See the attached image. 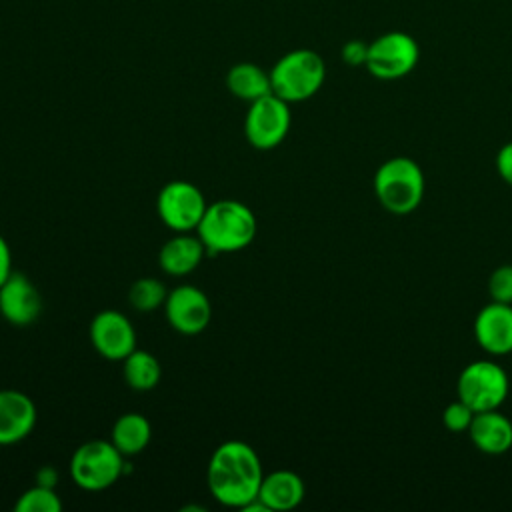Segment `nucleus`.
Instances as JSON below:
<instances>
[{"label":"nucleus","instance_id":"obj_1","mask_svg":"<svg viewBox=\"0 0 512 512\" xmlns=\"http://www.w3.org/2000/svg\"><path fill=\"white\" fill-rule=\"evenodd\" d=\"M262 478L260 456L248 442L226 440L216 446L208 460V490L222 506L244 510L258 498Z\"/></svg>","mask_w":512,"mask_h":512},{"label":"nucleus","instance_id":"obj_2","mask_svg":"<svg viewBox=\"0 0 512 512\" xmlns=\"http://www.w3.org/2000/svg\"><path fill=\"white\" fill-rule=\"evenodd\" d=\"M196 232L208 256L238 252L252 244L256 236V216L244 202L218 200L206 206Z\"/></svg>","mask_w":512,"mask_h":512},{"label":"nucleus","instance_id":"obj_3","mask_svg":"<svg viewBox=\"0 0 512 512\" xmlns=\"http://www.w3.org/2000/svg\"><path fill=\"white\" fill-rule=\"evenodd\" d=\"M374 194L382 208L392 214L414 212L424 198L422 168L408 156L388 158L374 174Z\"/></svg>","mask_w":512,"mask_h":512},{"label":"nucleus","instance_id":"obj_4","mask_svg":"<svg viewBox=\"0 0 512 512\" xmlns=\"http://www.w3.org/2000/svg\"><path fill=\"white\" fill-rule=\"evenodd\" d=\"M324 78L326 64L322 56L308 48L284 54L270 70L272 92L288 104L312 98L322 88Z\"/></svg>","mask_w":512,"mask_h":512},{"label":"nucleus","instance_id":"obj_5","mask_svg":"<svg viewBox=\"0 0 512 512\" xmlns=\"http://www.w3.org/2000/svg\"><path fill=\"white\" fill-rule=\"evenodd\" d=\"M124 454L110 440H88L70 458V476L86 492H100L116 484L128 470Z\"/></svg>","mask_w":512,"mask_h":512},{"label":"nucleus","instance_id":"obj_6","mask_svg":"<svg viewBox=\"0 0 512 512\" xmlns=\"http://www.w3.org/2000/svg\"><path fill=\"white\" fill-rule=\"evenodd\" d=\"M420 60V46L414 36L390 30L368 42L366 70L378 80H398L408 76Z\"/></svg>","mask_w":512,"mask_h":512},{"label":"nucleus","instance_id":"obj_7","mask_svg":"<svg viewBox=\"0 0 512 512\" xmlns=\"http://www.w3.org/2000/svg\"><path fill=\"white\" fill-rule=\"evenodd\" d=\"M508 374L492 360L470 362L458 376V400L468 404L474 412L498 410L508 396Z\"/></svg>","mask_w":512,"mask_h":512},{"label":"nucleus","instance_id":"obj_8","mask_svg":"<svg viewBox=\"0 0 512 512\" xmlns=\"http://www.w3.org/2000/svg\"><path fill=\"white\" fill-rule=\"evenodd\" d=\"M290 122V104L270 92L250 102L244 118V134L256 150H272L284 142Z\"/></svg>","mask_w":512,"mask_h":512},{"label":"nucleus","instance_id":"obj_9","mask_svg":"<svg viewBox=\"0 0 512 512\" xmlns=\"http://www.w3.org/2000/svg\"><path fill=\"white\" fill-rule=\"evenodd\" d=\"M206 198L202 190L186 180H172L164 184L156 198V210L166 228L174 232L196 230L204 212Z\"/></svg>","mask_w":512,"mask_h":512},{"label":"nucleus","instance_id":"obj_10","mask_svg":"<svg viewBox=\"0 0 512 512\" xmlns=\"http://www.w3.org/2000/svg\"><path fill=\"white\" fill-rule=\"evenodd\" d=\"M164 314L168 324L186 336L206 330L212 318V306L208 296L192 284H180L168 292L164 302Z\"/></svg>","mask_w":512,"mask_h":512},{"label":"nucleus","instance_id":"obj_11","mask_svg":"<svg viewBox=\"0 0 512 512\" xmlns=\"http://www.w3.org/2000/svg\"><path fill=\"white\" fill-rule=\"evenodd\" d=\"M90 342L94 350L110 360L120 362L136 348V330L118 310H102L90 322Z\"/></svg>","mask_w":512,"mask_h":512},{"label":"nucleus","instance_id":"obj_12","mask_svg":"<svg viewBox=\"0 0 512 512\" xmlns=\"http://www.w3.org/2000/svg\"><path fill=\"white\" fill-rule=\"evenodd\" d=\"M42 314V296L36 284L24 274H12L0 286V316L12 326H30Z\"/></svg>","mask_w":512,"mask_h":512},{"label":"nucleus","instance_id":"obj_13","mask_svg":"<svg viewBox=\"0 0 512 512\" xmlns=\"http://www.w3.org/2000/svg\"><path fill=\"white\" fill-rule=\"evenodd\" d=\"M474 336L488 354L504 356L512 352V304L490 302L474 320Z\"/></svg>","mask_w":512,"mask_h":512},{"label":"nucleus","instance_id":"obj_14","mask_svg":"<svg viewBox=\"0 0 512 512\" xmlns=\"http://www.w3.org/2000/svg\"><path fill=\"white\" fill-rule=\"evenodd\" d=\"M36 404L20 390H0V446L18 444L34 430Z\"/></svg>","mask_w":512,"mask_h":512},{"label":"nucleus","instance_id":"obj_15","mask_svg":"<svg viewBox=\"0 0 512 512\" xmlns=\"http://www.w3.org/2000/svg\"><path fill=\"white\" fill-rule=\"evenodd\" d=\"M468 434L472 444L490 456L504 454L512 448V422L498 410L476 412Z\"/></svg>","mask_w":512,"mask_h":512},{"label":"nucleus","instance_id":"obj_16","mask_svg":"<svg viewBox=\"0 0 512 512\" xmlns=\"http://www.w3.org/2000/svg\"><path fill=\"white\" fill-rule=\"evenodd\" d=\"M304 482L292 470H274L264 474L258 490V500L268 512H284L296 508L304 500Z\"/></svg>","mask_w":512,"mask_h":512},{"label":"nucleus","instance_id":"obj_17","mask_svg":"<svg viewBox=\"0 0 512 512\" xmlns=\"http://www.w3.org/2000/svg\"><path fill=\"white\" fill-rule=\"evenodd\" d=\"M204 256L206 248L198 236L176 232L174 238L162 244L158 252V264L170 276H186L200 266Z\"/></svg>","mask_w":512,"mask_h":512},{"label":"nucleus","instance_id":"obj_18","mask_svg":"<svg viewBox=\"0 0 512 512\" xmlns=\"http://www.w3.org/2000/svg\"><path fill=\"white\" fill-rule=\"evenodd\" d=\"M152 440V426L140 412H126L116 418L110 434V442L124 456L140 454Z\"/></svg>","mask_w":512,"mask_h":512},{"label":"nucleus","instance_id":"obj_19","mask_svg":"<svg viewBox=\"0 0 512 512\" xmlns=\"http://www.w3.org/2000/svg\"><path fill=\"white\" fill-rule=\"evenodd\" d=\"M226 86L236 98L246 102H254L272 92L270 72H264L252 62H240L232 66L226 74Z\"/></svg>","mask_w":512,"mask_h":512},{"label":"nucleus","instance_id":"obj_20","mask_svg":"<svg viewBox=\"0 0 512 512\" xmlns=\"http://www.w3.org/2000/svg\"><path fill=\"white\" fill-rule=\"evenodd\" d=\"M122 376L132 390L148 392L156 388V384L160 382V376H162L160 362L150 352L134 348L122 360Z\"/></svg>","mask_w":512,"mask_h":512},{"label":"nucleus","instance_id":"obj_21","mask_svg":"<svg viewBox=\"0 0 512 512\" xmlns=\"http://www.w3.org/2000/svg\"><path fill=\"white\" fill-rule=\"evenodd\" d=\"M168 298V290L162 280L144 276L132 282L128 290V302L138 312H152L158 308H164V302Z\"/></svg>","mask_w":512,"mask_h":512},{"label":"nucleus","instance_id":"obj_22","mask_svg":"<svg viewBox=\"0 0 512 512\" xmlns=\"http://www.w3.org/2000/svg\"><path fill=\"white\" fill-rule=\"evenodd\" d=\"M14 510L16 512H60L62 500L54 488L36 484L18 496Z\"/></svg>","mask_w":512,"mask_h":512},{"label":"nucleus","instance_id":"obj_23","mask_svg":"<svg viewBox=\"0 0 512 512\" xmlns=\"http://www.w3.org/2000/svg\"><path fill=\"white\" fill-rule=\"evenodd\" d=\"M488 292L494 302L512 304V264L498 266L488 280Z\"/></svg>","mask_w":512,"mask_h":512},{"label":"nucleus","instance_id":"obj_24","mask_svg":"<svg viewBox=\"0 0 512 512\" xmlns=\"http://www.w3.org/2000/svg\"><path fill=\"white\" fill-rule=\"evenodd\" d=\"M474 410L464 404L462 400H456L452 404H448L442 412V424L450 430V432H468L472 418H474Z\"/></svg>","mask_w":512,"mask_h":512},{"label":"nucleus","instance_id":"obj_25","mask_svg":"<svg viewBox=\"0 0 512 512\" xmlns=\"http://www.w3.org/2000/svg\"><path fill=\"white\" fill-rule=\"evenodd\" d=\"M366 56H368V44L364 40H348L342 46V60L348 66H364L366 64Z\"/></svg>","mask_w":512,"mask_h":512},{"label":"nucleus","instance_id":"obj_26","mask_svg":"<svg viewBox=\"0 0 512 512\" xmlns=\"http://www.w3.org/2000/svg\"><path fill=\"white\" fill-rule=\"evenodd\" d=\"M496 170L500 178L512 186V142H506L496 154Z\"/></svg>","mask_w":512,"mask_h":512},{"label":"nucleus","instance_id":"obj_27","mask_svg":"<svg viewBox=\"0 0 512 512\" xmlns=\"http://www.w3.org/2000/svg\"><path fill=\"white\" fill-rule=\"evenodd\" d=\"M12 274V252L6 238L0 234V286Z\"/></svg>","mask_w":512,"mask_h":512},{"label":"nucleus","instance_id":"obj_28","mask_svg":"<svg viewBox=\"0 0 512 512\" xmlns=\"http://www.w3.org/2000/svg\"><path fill=\"white\" fill-rule=\"evenodd\" d=\"M36 484H42V486H48V488H54L58 484V472L54 466L46 464L42 466L38 472H36Z\"/></svg>","mask_w":512,"mask_h":512}]
</instances>
